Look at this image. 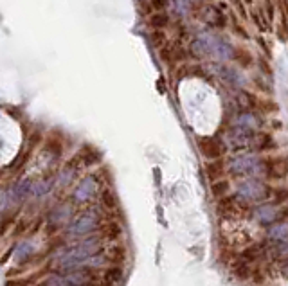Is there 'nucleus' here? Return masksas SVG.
<instances>
[{"label": "nucleus", "instance_id": "nucleus-2", "mask_svg": "<svg viewBox=\"0 0 288 286\" xmlns=\"http://www.w3.org/2000/svg\"><path fill=\"white\" fill-rule=\"evenodd\" d=\"M229 169L234 175H256L261 169V160L254 155H241L231 160Z\"/></svg>", "mask_w": 288, "mask_h": 286}, {"label": "nucleus", "instance_id": "nucleus-10", "mask_svg": "<svg viewBox=\"0 0 288 286\" xmlns=\"http://www.w3.org/2000/svg\"><path fill=\"white\" fill-rule=\"evenodd\" d=\"M31 251H33L31 243H20L18 248L15 251V259L16 261H22V259L29 258V256H31Z\"/></svg>", "mask_w": 288, "mask_h": 286}, {"label": "nucleus", "instance_id": "nucleus-13", "mask_svg": "<svg viewBox=\"0 0 288 286\" xmlns=\"http://www.w3.org/2000/svg\"><path fill=\"white\" fill-rule=\"evenodd\" d=\"M225 191H227V184H223V182L218 184V186H214V187H213V193H214V195H216V196H221V195H223V193H225Z\"/></svg>", "mask_w": 288, "mask_h": 286}, {"label": "nucleus", "instance_id": "nucleus-4", "mask_svg": "<svg viewBox=\"0 0 288 286\" xmlns=\"http://www.w3.org/2000/svg\"><path fill=\"white\" fill-rule=\"evenodd\" d=\"M88 281H90V274L76 270V272H71V274L51 279V281L44 282L42 286H87Z\"/></svg>", "mask_w": 288, "mask_h": 286}, {"label": "nucleus", "instance_id": "nucleus-11", "mask_svg": "<svg viewBox=\"0 0 288 286\" xmlns=\"http://www.w3.org/2000/svg\"><path fill=\"white\" fill-rule=\"evenodd\" d=\"M51 187H52V182H51V180H45V182H38L35 187H33V195H35L36 198H40V196L47 195L49 191H51Z\"/></svg>", "mask_w": 288, "mask_h": 286}, {"label": "nucleus", "instance_id": "nucleus-3", "mask_svg": "<svg viewBox=\"0 0 288 286\" xmlns=\"http://www.w3.org/2000/svg\"><path fill=\"white\" fill-rule=\"evenodd\" d=\"M270 189L265 186L263 182L258 180H245L240 187H238V196L243 200H265L269 198Z\"/></svg>", "mask_w": 288, "mask_h": 286}, {"label": "nucleus", "instance_id": "nucleus-12", "mask_svg": "<svg viewBox=\"0 0 288 286\" xmlns=\"http://www.w3.org/2000/svg\"><path fill=\"white\" fill-rule=\"evenodd\" d=\"M69 214H71V211H69V207H67V205H63V207H59V209H56V211L52 212L51 220H52V222H58V223H61L65 218H67Z\"/></svg>", "mask_w": 288, "mask_h": 286}, {"label": "nucleus", "instance_id": "nucleus-6", "mask_svg": "<svg viewBox=\"0 0 288 286\" xmlns=\"http://www.w3.org/2000/svg\"><path fill=\"white\" fill-rule=\"evenodd\" d=\"M254 214H256V220L260 223H274L279 216H283V212H279V209L274 205H260L254 211Z\"/></svg>", "mask_w": 288, "mask_h": 286}, {"label": "nucleus", "instance_id": "nucleus-14", "mask_svg": "<svg viewBox=\"0 0 288 286\" xmlns=\"http://www.w3.org/2000/svg\"><path fill=\"white\" fill-rule=\"evenodd\" d=\"M283 216H288V209H286V211H283Z\"/></svg>", "mask_w": 288, "mask_h": 286}, {"label": "nucleus", "instance_id": "nucleus-5", "mask_svg": "<svg viewBox=\"0 0 288 286\" xmlns=\"http://www.w3.org/2000/svg\"><path fill=\"white\" fill-rule=\"evenodd\" d=\"M98 223H99V218H98V214H95L94 211L85 212V214H81L74 223H72L71 229H69V232H71L72 236L88 234V232H92L95 227H98Z\"/></svg>", "mask_w": 288, "mask_h": 286}, {"label": "nucleus", "instance_id": "nucleus-8", "mask_svg": "<svg viewBox=\"0 0 288 286\" xmlns=\"http://www.w3.org/2000/svg\"><path fill=\"white\" fill-rule=\"evenodd\" d=\"M33 187H35V184H33L31 180H22V182H18L13 187L9 196H11L13 202H22V200L27 198L33 193Z\"/></svg>", "mask_w": 288, "mask_h": 286}, {"label": "nucleus", "instance_id": "nucleus-1", "mask_svg": "<svg viewBox=\"0 0 288 286\" xmlns=\"http://www.w3.org/2000/svg\"><path fill=\"white\" fill-rule=\"evenodd\" d=\"M99 246H101L99 238L85 239L83 243L72 246L71 251H67L61 258L58 259L59 268H61V270H72V268H76V265H78L79 261H83V259L98 254Z\"/></svg>", "mask_w": 288, "mask_h": 286}, {"label": "nucleus", "instance_id": "nucleus-9", "mask_svg": "<svg viewBox=\"0 0 288 286\" xmlns=\"http://www.w3.org/2000/svg\"><path fill=\"white\" fill-rule=\"evenodd\" d=\"M269 238L272 241H286L288 239V223H277V225L270 227Z\"/></svg>", "mask_w": 288, "mask_h": 286}, {"label": "nucleus", "instance_id": "nucleus-7", "mask_svg": "<svg viewBox=\"0 0 288 286\" xmlns=\"http://www.w3.org/2000/svg\"><path fill=\"white\" fill-rule=\"evenodd\" d=\"M94 191H95V182H94V178H85L83 182L79 184L78 186V189L74 191V200L76 202H85L87 198H90L92 195H94Z\"/></svg>", "mask_w": 288, "mask_h": 286}, {"label": "nucleus", "instance_id": "nucleus-15", "mask_svg": "<svg viewBox=\"0 0 288 286\" xmlns=\"http://www.w3.org/2000/svg\"><path fill=\"white\" fill-rule=\"evenodd\" d=\"M284 270H286V272H288V263H286V265H284Z\"/></svg>", "mask_w": 288, "mask_h": 286}]
</instances>
